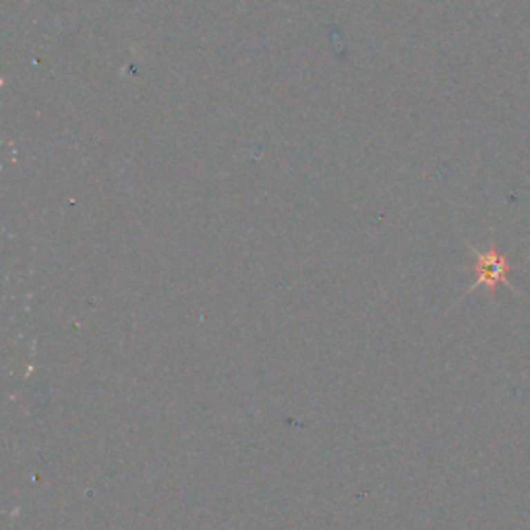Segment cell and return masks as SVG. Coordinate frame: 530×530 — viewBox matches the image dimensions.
<instances>
[{
	"mask_svg": "<svg viewBox=\"0 0 530 530\" xmlns=\"http://www.w3.org/2000/svg\"><path fill=\"white\" fill-rule=\"evenodd\" d=\"M475 253V274L477 280L471 286V290L479 288V286H487L491 294H495V288L500 284H506L514 290V284L510 282V274L514 269V263L510 261V257L506 253H502L495 245L487 247L485 251L473 249Z\"/></svg>",
	"mask_w": 530,
	"mask_h": 530,
	"instance_id": "obj_1",
	"label": "cell"
}]
</instances>
